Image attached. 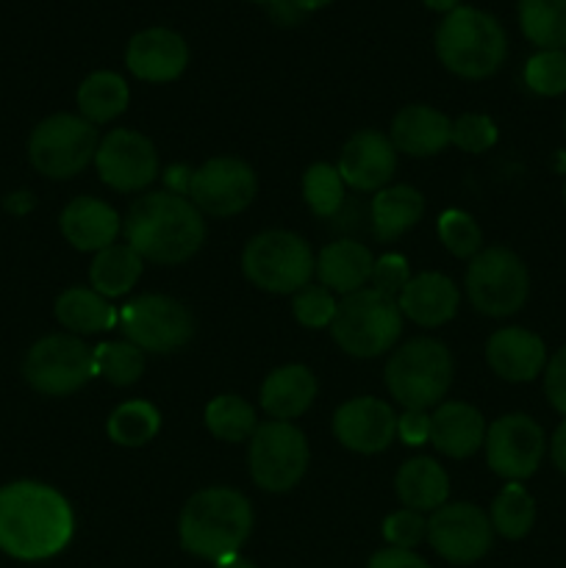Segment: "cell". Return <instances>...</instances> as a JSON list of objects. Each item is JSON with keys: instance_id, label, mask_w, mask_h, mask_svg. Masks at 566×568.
Segmentation results:
<instances>
[{"instance_id": "obj_32", "label": "cell", "mask_w": 566, "mask_h": 568, "mask_svg": "<svg viewBox=\"0 0 566 568\" xmlns=\"http://www.w3.org/2000/svg\"><path fill=\"white\" fill-rule=\"evenodd\" d=\"M519 28L542 50H566V0H519Z\"/></svg>"}, {"instance_id": "obj_49", "label": "cell", "mask_w": 566, "mask_h": 568, "mask_svg": "<svg viewBox=\"0 0 566 568\" xmlns=\"http://www.w3.org/2000/svg\"><path fill=\"white\" fill-rule=\"evenodd\" d=\"M270 11H272V17H275L277 22H286V26L297 22V17H300V11L294 9V6L289 3V0H277V3L270 6Z\"/></svg>"}, {"instance_id": "obj_9", "label": "cell", "mask_w": 566, "mask_h": 568, "mask_svg": "<svg viewBox=\"0 0 566 568\" xmlns=\"http://www.w3.org/2000/svg\"><path fill=\"white\" fill-rule=\"evenodd\" d=\"M530 275L516 253L505 247H486L466 270V297L472 308L486 316H511L527 303Z\"/></svg>"}, {"instance_id": "obj_42", "label": "cell", "mask_w": 566, "mask_h": 568, "mask_svg": "<svg viewBox=\"0 0 566 568\" xmlns=\"http://www.w3.org/2000/svg\"><path fill=\"white\" fill-rule=\"evenodd\" d=\"M383 538L388 541V547L414 549L422 538H427V521L416 510L403 508L383 521Z\"/></svg>"}, {"instance_id": "obj_5", "label": "cell", "mask_w": 566, "mask_h": 568, "mask_svg": "<svg viewBox=\"0 0 566 568\" xmlns=\"http://www.w3.org/2000/svg\"><path fill=\"white\" fill-rule=\"evenodd\" d=\"M453 355L436 338L403 344L386 364V388L405 410H427L453 386Z\"/></svg>"}, {"instance_id": "obj_22", "label": "cell", "mask_w": 566, "mask_h": 568, "mask_svg": "<svg viewBox=\"0 0 566 568\" xmlns=\"http://www.w3.org/2000/svg\"><path fill=\"white\" fill-rule=\"evenodd\" d=\"M458 286L442 272H422L411 277L400 292V314L422 327H438L449 322L458 311Z\"/></svg>"}, {"instance_id": "obj_54", "label": "cell", "mask_w": 566, "mask_h": 568, "mask_svg": "<svg viewBox=\"0 0 566 568\" xmlns=\"http://www.w3.org/2000/svg\"><path fill=\"white\" fill-rule=\"evenodd\" d=\"M564 203H566V183H564Z\"/></svg>"}, {"instance_id": "obj_8", "label": "cell", "mask_w": 566, "mask_h": 568, "mask_svg": "<svg viewBox=\"0 0 566 568\" xmlns=\"http://www.w3.org/2000/svg\"><path fill=\"white\" fill-rule=\"evenodd\" d=\"M98 128L75 114H53L39 122L28 139L33 170L53 181L75 178L98 153Z\"/></svg>"}, {"instance_id": "obj_52", "label": "cell", "mask_w": 566, "mask_h": 568, "mask_svg": "<svg viewBox=\"0 0 566 568\" xmlns=\"http://www.w3.org/2000/svg\"><path fill=\"white\" fill-rule=\"evenodd\" d=\"M216 568H259L255 564H250V560L239 558V555H233V558H225L220 560V564H214Z\"/></svg>"}, {"instance_id": "obj_45", "label": "cell", "mask_w": 566, "mask_h": 568, "mask_svg": "<svg viewBox=\"0 0 566 568\" xmlns=\"http://www.w3.org/2000/svg\"><path fill=\"white\" fill-rule=\"evenodd\" d=\"M397 436L408 447H420L431 438V416L425 410H405L403 416H397Z\"/></svg>"}, {"instance_id": "obj_17", "label": "cell", "mask_w": 566, "mask_h": 568, "mask_svg": "<svg viewBox=\"0 0 566 568\" xmlns=\"http://www.w3.org/2000/svg\"><path fill=\"white\" fill-rule=\"evenodd\" d=\"M394 433H397V416H394L392 405L383 399L355 397L338 405V410L333 414V436L353 453H383L394 442Z\"/></svg>"}, {"instance_id": "obj_3", "label": "cell", "mask_w": 566, "mask_h": 568, "mask_svg": "<svg viewBox=\"0 0 566 568\" xmlns=\"http://www.w3.org/2000/svg\"><path fill=\"white\" fill-rule=\"evenodd\" d=\"M253 530V505L233 488L211 486L189 497L178 519L181 547L194 558L220 560L233 558Z\"/></svg>"}, {"instance_id": "obj_18", "label": "cell", "mask_w": 566, "mask_h": 568, "mask_svg": "<svg viewBox=\"0 0 566 568\" xmlns=\"http://www.w3.org/2000/svg\"><path fill=\"white\" fill-rule=\"evenodd\" d=\"M125 64L139 81L170 83L186 70L189 44L172 28H144L128 42Z\"/></svg>"}, {"instance_id": "obj_40", "label": "cell", "mask_w": 566, "mask_h": 568, "mask_svg": "<svg viewBox=\"0 0 566 568\" xmlns=\"http://www.w3.org/2000/svg\"><path fill=\"white\" fill-rule=\"evenodd\" d=\"M336 300L327 292L325 286H303L300 292H294L292 311L294 320L303 327H311V331H320V327H331L333 316H336Z\"/></svg>"}, {"instance_id": "obj_20", "label": "cell", "mask_w": 566, "mask_h": 568, "mask_svg": "<svg viewBox=\"0 0 566 568\" xmlns=\"http://www.w3.org/2000/svg\"><path fill=\"white\" fill-rule=\"evenodd\" d=\"M486 361L508 383H527L547 366V347L536 333L525 327H503L486 344Z\"/></svg>"}, {"instance_id": "obj_24", "label": "cell", "mask_w": 566, "mask_h": 568, "mask_svg": "<svg viewBox=\"0 0 566 568\" xmlns=\"http://www.w3.org/2000/svg\"><path fill=\"white\" fill-rule=\"evenodd\" d=\"M61 233L81 253H100L111 247L122 222L111 205L98 197H75L61 211Z\"/></svg>"}, {"instance_id": "obj_31", "label": "cell", "mask_w": 566, "mask_h": 568, "mask_svg": "<svg viewBox=\"0 0 566 568\" xmlns=\"http://www.w3.org/2000/svg\"><path fill=\"white\" fill-rule=\"evenodd\" d=\"M128 100H131V89H128L125 78L111 70L92 72L78 87V109H81L83 120L92 125L117 120L128 109Z\"/></svg>"}, {"instance_id": "obj_12", "label": "cell", "mask_w": 566, "mask_h": 568, "mask_svg": "<svg viewBox=\"0 0 566 568\" xmlns=\"http://www.w3.org/2000/svg\"><path fill=\"white\" fill-rule=\"evenodd\" d=\"M28 386L48 397H67L94 377L92 349L75 336H44L28 349L22 361Z\"/></svg>"}, {"instance_id": "obj_33", "label": "cell", "mask_w": 566, "mask_h": 568, "mask_svg": "<svg viewBox=\"0 0 566 568\" xmlns=\"http://www.w3.org/2000/svg\"><path fill=\"white\" fill-rule=\"evenodd\" d=\"M205 427L220 442L239 444L253 438L259 419H255L253 405L244 403L242 397H236V394H222V397L211 399L205 405Z\"/></svg>"}, {"instance_id": "obj_14", "label": "cell", "mask_w": 566, "mask_h": 568, "mask_svg": "<svg viewBox=\"0 0 566 568\" xmlns=\"http://www.w3.org/2000/svg\"><path fill=\"white\" fill-rule=\"evenodd\" d=\"M255 192H259V178L253 166L233 155L205 161L192 172V183H189V200L194 209L200 214L220 216V220L242 214L255 200Z\"/></svg>"}, {"instance_id": "obj_21", "label": "cell", "mask_w": 566, "mask_h": 568, "mask_svg": "<svg viewBox=\"0 0 566 568\" xmlns=\"http://www.w3.org/2000/svg\"><path fill=\"white\" fill-rule=\"evenodd\" d=\"M388 139L400 153L427 159L453 144V120L431 105H405L394 114Z\"/></svg>"}, {"instance_id": "obj_46", "label": "cell", "mask_w": 566, "mask_h": 568, "mask_svg": "<svg viewBox=\"0 0 566 568\" xmlns=\"http://www.w3.org/2000/svg\"><path fill=\"white\" fill-rule=\"evenodd\" d=\"M366 568H431V566H427L420 555L411 552V549L386 547L381 549V552L372 555Z\"/></svg>"}, {"instance_id": "obj_13", "label": "cell", "mask_w": 566, "mask_h": 568, "mask_svg": "<svg viewBox=\"0 0 566 568\" xmlns=\"http://www.w3.org/2000/svg\"><path fill=\"white\" fill-rule=\"evenodd\" d=\"M427 541L447 564L469 566L492 549L494 527L477 505L444 503L427 519Z\"/></svg>"}, {"instance_id": "obj_16", "label": "cell", "mask_w": 566, "mask_h": 568, "mask_svg": "<svg viewBox=\"0 0 566 568\" xmlns=\"http://www.w3.org/2000/svg\"><path fill=\"white\" fill-rule=\"evenodd\" d=\"M544 458V430L525 414L499 416L486 430V464L511 483L527 480Z\"/></svg>"}, {"instance_id": "obj_15", "label": "cell", "mask_w": 566, "mask_h": 568, "mask_svg": "<svg viewBox=\"0 0 566 568\" xmlns=\"http://www.w3.org/2000/svg\"><path fill=\"white\" fill-rule=\"evenodd\" d=\"M94 166L100 181L114 192H142L159 175V153L144 133L117 128L100 139Z\"/></svg>"}, {"instance_id": "obj_11", "label": "cell", "mask_w": 566, "mask_h": 568, "mask_svg": "<svg viewBox=\"0 0 566 568\" xmlns=\"http://www.w3.org/2000/svg\"><path fill=\"white\" fill-rule=\"evenodd\" d=\"M250 475L264 491L283 494L309 469V442L292 422H261L250 438Z\"/></svg>"}, {"instance_id": "obj_43", "label": "cell", "mask_w": 566, "mask_h": 568, "mask_svg": "<svg viewBox=\"0 0 566 568\" xmlns=\"http://www.w3.org/2000/svg\"><path fill=\"white\" fill-rule=\"evenodd\" d=\"M408 281H411V272H408V264H405L403 255H383L381 261H375L370 288L381 292L383 297L397 300L400 292H403L405 283Z\"/></svg>"}, {"instance_id": "obj_6", "label": "cell", "mask_w": 566, "mask_h": 568, "mask_svg": "<svg viewBox=\"0 0 566 568\" xmlns=\"http://www.w3.org/2000/svg\"><path fill=\"white\" fill-rule=\"evenodd\" d=\"M403 333L397 300L383 297L375 288L344 294L331 322V336L353 358H375L388 353Z\"/></svg>"}, {"instance_id": "obj_51", "label": "cell", "mask_w": 566, "mask_h": 568, "mask_svg": "<svg viewBox=\"0 0 566 568\" xmlns=\"http://www.w3.org/2000/svg\"><path fill=\"white\" fill-rule=\"evenodd\" d=\"M431 11H442V14H449L453 9H458L461 0H422Z\"/></svg>"}, {"instance_id": "obj_50", "label": "cell", "mask_w": 566, "mask_h": 568, "mask_svg": "<svg viewBox=\"0 0 566 568\" xmlns=\"http://www.w3.org/2000/svg\"><path fill=\"white\" fill-rule=\"evenodd\" d=\"M289 3H292L300 14H311V11H320L325 9V6H331L333 0H289Z\"/></svg>"}, {"instance_id": "obj_19", "label": "cell", "mask_w": 566, "mask_h": 568, "mask_svg": "<svg viewBox=\"0 0 566 568\" xmlns=\"http://www.w3.org/2000/svg\"><path fill=\"white\" fill-rule=\"evenodd\" d=\"M336 170L350 189L381 192L397 170V148L381 131H358L342 148Z\"/></svg>"}, {"instance_id": "obj_23", "label": "cell", "mask_w": 566, "mask_h": 568, "mask_svg": "<svg viewBox=\"0 0 566 568\" xmlns=\"http://www.w3.org/2000/svg\"><path fill=\"white\" fill-rule=\"evenodd\" d=\"M486 422L469 403H444L431 416V438L427 442L447 458H472L486 444Z\"/></svg>"}, {"instance_id": "obj_30", "label": "cell", "mask_w": 566, "mask_h": 568, "mask_svg": "<svg viewBox=\"0 0 566 568\" xmlns=\"http://www.w3.org/2000/svg\"><path fill=\"white\" fill-rule=\"evenodd\" d=\"M144 258L131 247V244H111V247L100 250L94 255L92 266H89V281H92L94 292L109 297H122L137 286L142 277Z\"/></svg>"}, {"instance_id": "obj_35", "label": "cell", "mask_w": 566, "mask_h": 568, "mask_svg": "<svg viewBox=\"0 0 566 568\" xmlns=\"http://www.w3.org/2000/svg\"><path fill=\"white\" fill-rule=\"evenodd\" d=\"M161 427V416L155 405L144 399H131L122 403L114 414L109 416V438L120 447H142L153 442Z\"/></svg>"}, {"instance_id": "obj_7", "label": "cell", "mask_w": 566, "mask_h": 568, "mask_svg": "<svg viewBox=\"0 0 566 568\" xmlns=\"http://www.w3.org/2000/svg\"><path fill=\"white\" fill-rule=\"evenodd\" d=\"M314 266L316 261L309 244L289 231L259 233L242 253L244 277L272 294H294L309 286Z\"/></svg>"}, {"instance_id": "obj_44", "label": "cell", "mask_w": 566, "mask_h": 568, "mask_svg": "<svg viewBox=\"0 0 566 568\" xmlns=\"http://www.w3.org/2000/svg\"><path fill=\"white\" fill-rule=\"evenodd\" d=\"M544 392H547L549 405L566 416V347L558 349L544 366Z\"/></svg>"}, {"instance_id": "obj_29", "label": "cell", "mask_w": 566, "mask_h": 568, "mask_svg": "<svg viewBox=\"0 0 566 568\" xmlns=\"http://www.w3.org/2000/svg\"><path fill=\"white\" fill-rule=\"evenodd\" d=\"M55 320L72 333H103L120 325V311L94 288L72 286L55 300Z\"/></svg>"}, {"instance_id": "obj_25", "label": "cell", "mask_w": 566, "mask_h": 568, "mask_svg": "<svg viewBox=\"0 0 566 568\" xmlns=\"http://www.w3.org/2000/svg\"><path fill=\"white\" fill-rule=\"evenodd\" d=\"M372 270H375V258H372L370 247L353 242V239L327 244L314 266L322 286L338 294H353L364 288L372 281Z\"/></svg>"}, {"instance_id": "obj_26", "label": "cell", "mask_w": 566, "mask_h": 568, "mask_svg": "<svg viewBox=\"0 0 566 568\" xmlns=\"http://www.w3.org/2000/svg\"><path fill=\"white\" fill-rule=\"evenodd\" d=\"M314 399L316 377L311 375L309 366H281V369L270 372L266 381L261 383V408L277 422L297 419L300 414H305L311 408Z\"/></svg>"}, {"instance_id": "obj_34", "label": "cell", "mask_w": 566, "mask_h": 568, "mask_svg": "<svg viewBox=\"0 0 566 568\" xmlns=\"http://www.w3.org/2000/svg\"><path fill=\"white\" fill-rule=\"evenodd\" d=\"M492 521L494 532H499L508 541H519L536 525V503L527 494L525 486L519 483H508L503 491L497 494V499L492 503Z\"/></svg>"}, {"instance_id": "obj_4", "label": "cell", "mask_w": 566, "mask_h": 568, "mask_svg": "<svg viewBox=\"0 0 566 568\" xmlns=\"http://www.w3.org/2000/svg\"><path fill=\"white\" fill-rule=\"evenodd\" d=\"M438 61L466 81L492 78L508 55V33L499 20L475 6H458L436 28Z\"/></svg>"}, {"instance_id": "obj_27", "label": "cell", "mask_w": 566, "mask_h": 568, "mask_svg": "<svg viewBox=\"0 0 566 568\" xmlns=\"http://www.w3.org/2000/svg\"><path fill=\"white\" fill-rule=\"evenodd\" d=\"M394 491L403 508L427 514L447 503L449 497V477L436 460L431 458H411L400 466L394 477Z\"/></svg>"}, {"instance_id": "obj_39", "label": "cell", "mask_w": 566, "mask_h": 568, "mask_svg": "<svg viewBox=\"0 0 566 568\" xmlns=\"http://www.w3.org/2000/svg\"><path fill=\"white\" fill-rule=\"evenodd\" d=\"M525 83L542 98L566 92V50H538L525 64Z\"/></svg>"}, {"instance_id": "obj_1", "label": "cell", "mask_w": 566, "mask_h": 568, "mask_svg": "<svg viewBox=\"0 0 566 568\" xmlns=\"http://www.w3.org/2000/svg\"><path fill=\"white\" fill-rule=\"evenodd\" d=\"M70 503L44 483L20 480L0 488V552L17 560H48L70 544Z\"/></svg>"}, {"instance_id": "obj_48", "label": "cell", "mask_w": 566, "mask_h": 568, "mask_svg": "<svg viewBox=\"0 0 566 568\" xmlns=\"http://www.w3.org/2000/svg\"><path fill=\"white\" fill-rule=\"evenodd\" d=\"M192 172L194 170H186V166H170L166 170V186L172 189L175 194H183V197H189V183H192Z\"/></svg>"}, {"instance_id": "obj_47", "label": "cell", "mask_w": 566, "mask_h": 568, "mask_svg": "<svg viewBox=\"0 0 566 568\" xmlns=\"http://www.w3.org/2000/svg\"><path fill=\"white\" fill-rule=\"evenodd\" d=\"M549 455H553V464L560 475H566V419L560 422L558 430L553 433V442H549Z\"/></svg>"}, {"instance_id": "obj_2", "label": "cell", "mask_w": 566, "mask_h": 568, "mask_svg": "<svg viewBox=\"0 0 566 568\" xmlns=\"http://www.w3.org/2000/svg\"><path fill=\"white\" fill-rule=\"evenodd\" d=\"M122 231L128 244L153 264H183L205 242L203 214L175 192H148L133 200Z\"/></svg>"}, {"instance_id": "obj_38", "label": "cell", "mask_w": 566, "mask_h": 568, "mask_svg": "<svg viewBox=\"0 0 566 568\" xmlns=\"http://www.w3.org/2000/svg\"><path fill=\"white\" fill-rule=\"evenodd\" d=\"M438 239L455 258H475L483 250L481 225L458 209H449L438 216Z\"/></svg>"}, {"instance_id": "obj_36", "label": "cell", "mask_w": 566, "mask_h": 568, "mask_svg": "<svg viewBox=\"0 0 566 568\" xmlns=\"http://www.w3.org/2000/svg\"><path fill=\"white\" fill-rule=\"evenodd\" d=\"M94 375L105 377L111 386L125 388L142 377L144 372V353L133 347L131 342H105L92 349Z\"/></svg>"}, {"instance_id": "obj_28", "label": "cell", "mask_w": 566, "mask_h": 568, "mask_svg": "<svg viewBox=\"0 0 566 568\" xmlns=\"http://www.w3.org/2000/svg\"><path fill=\"white\" fill-rule=\"evenodd\" d=\"M425 214V197L414 186L381 189L372 200V233L377 242H394L408 233Z\"/></svg>"}, {"instance_id": "obj_41", "label": "cell", "mask_w": 566, "mask_h": 568, "mask_svg": "<svg viewBox=\"0 0 566 568\" xmlns=\"http://www.w3.org/2000/svg\"><path fill=\"white\" fill-rule=\"evenodd\" d=\"M497 142V125L486 114H461L453 122V144L464 153H486Z\"/></svg>"}, {"instance_id": "obj_37", "label": "cell", "mask_w": 566, "mask_h": 568, "mask_svg": "<svg viewBox=\"0 0 566 568\" xmlns=\"http://www.w3.org/2000/svg\"><path fill=\"white\" fill-rule=\"evenodd\" d=\"M303 194L309 209L322 220H331L344 203V181L336 166L314 164L305 170Z\"/></svg>"}, {"instance_id": "obj_10", "label": "cell", "mask_w": 566, "mask_h": 568, "mask_svg": "<svg viewBox=\"0 0 566 568\" xmlns=\"http://www.w3.org/2000/svg\"><path fill=\"white\" fill-rule=\"evenodd\" d=\"M120 327L142 353H175L194 336V320L186 305L166 294H142L120 308Z\"/></svg>"}, {"instance_id": "obj_53", "label": "cell", "mask_w": 566, "mask_h": 568, "mask_svg": "<svg viewBox=\"0 0 566 568\" xmlns=\"http://www.w3.org/2000/svg\"><path fill=\"white\" fill-rule=\"evenodd\" d=\"M247 3H261V6H272V3H277V0H247Z\"/></svg>"}]
</instances>
